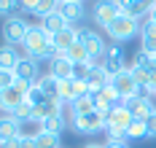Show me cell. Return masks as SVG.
I'll use <instances>...</instances> for the list:
<instances>
[{
  "instance_id": "obj_18",
  "label": "cell",
  "mask_w": 156,
  "mask_h": 148,
  "mask_svg": "<svg viewBox=\"0 0 156 148\" xmlns=\"http://www.w3.org/2000/svg\"><path fill=\"white\" fill-rule=\"evenodd\" d=\"M41 27H43V30H46V33L51 35V38H54V35H59L62 30H67L70 24H67V19H65L62 14H59V11H57V14H48V16L43 19V22H41Z\"/></svg>"
},
{
  "instance_id": "obj_43",
  "label": "cell",
  "mask_w": 156,
  "mask_h": 148,
  "mask_svg": "<svg viewBox=\"0 0 156 148\" xmlns=\"http://www.w3.org/2000/svg\"><path fill=\"white\" fill-rule=\"evenodd\" d=\"M62 3H83V0H62Z\"/></svg>"
},
{
  "instance_id": "obj_14",
  "label": "cell",
  "mask_w": 156,
  "mask_h": 148,
  "mask_svg": "<svg viewBox=\"0 0 156 148\" xmlns=\"http://www.w3.org/2000/svg\"><path fill=\"white\" fill-rule=\"evenodd\" d=\"M81 43L86 46L89 57H105V51H108L105 41H102V35H100V33H94V30H86V33H83V41H81Z\"/></svg>"
},
{
  "instance_id": "obj_26",
  "label": "cell",
  "mask_w": 156,
  "mask_h": 148,
  "mask_svg": "<svg viewBox=\"0 0 156 148\" xmlns=\"http://www.w3.org/2000/svg\"><path fill=\"white\" fill-rule=\"evenodd\" d=\"M132 67L151 70V67H154V54H148L145 49H137V51H135V59H132Z\"/></svg>"
},
{
  "instance_id": "obj_33",
  "label": "cell",
  "mask_w": 156,
  "mask_h": 148,
  "mask_svg": "<svg viewBox=\"0 0 156 148\" xmlns=\"http://www.w3.org/2000/svg\"><path fill=\"white\" fill-rule=\"evenodd\" d=\"M16 83V76L11 70H0V92H5V89H11Z\"/></svg>"
},
{
  "instance_id": "obj_24",
  "label": "cell",
  "mask_w": 156,
  "mask_h": 148,
  "mask_svg": "<svg viewBox=\"0 0 156 148\" xmlns=\"http://www.w3.org/2000/svg\"><path fill=\"white\" fill-rule=\"evenodd\" d=\"M57 100L59 102H76V81L67 78V81H59V92H57Z\"/></svg>"
},
{
  "instance_id": "obj_30",
  "label": "cell",
  "mask_w": 156,
  "mask_h": 148,
  "mask_svg": "<svg viewBox=\"0 0 156 148\" xmlns=\"http://www.w3.org/2000/svg\"><path fill=\"white\" fill-rule=\"evenodd\" d=\"M32 111H35V108H32L30 102L24 100V102H22V105H19V108H16V111H14L11 116H14L16 121H30V118H32Z\"/></svg>"
},
{
  "instance_id": "obj_8",
  "label": "cell",
  "mask_w": 156,
  "mask_h": 148,
  "mask_svg": "<svg viewBox=\"0 0 156 148\" xmlns=\"http://www.w3.org/2000/svg\"><path fill=\"white\" fill-rule=\"evenodd\" d=\"M92 97H94V108H97V111H102V113L116 111V108H124V100L119 97L110 86L100 89V92H92Z\"/></svg>"
},
{
  "instance_id": "obj_13",
  "label": "cell",
  "mask_w": 156,
  "mask_h": 148,
  "mask_svg": "<svg viewBox=\"0 0 156 148\" xmlns=\"http://www.w3.org/2000/svg\"><path fill=\"white\" fill-rule=\"evenodd\" d=\"M124 108L135 116V118H143V121H145L151 113H156V108L151 105V100H148V97H140V94H137V97H129L124 102Z\"/></svg>"
},
{
  "instance_id": "obj_12",
  "label": "cell",
  "mask_w": 156,
  "mask_h": 148,
  "mask_svg": "<svg viewBox=\"0 0 156 148\" xmlns=\"http://www.w3.org/2000/svg\"><path fill=\"white\" fill-rule=\"evenodd\" d=\"M135 121V116L126 108H116L105 113V129H129V124Z\"/></svg>"
},
{
  "instance_id": "obj_15",
  "label": "cell",
  "mask_w": 156,
  "mask_h": 148,
  "mask_svg": "<svg viewBox=\"0 0 156 148\" xmlns=\"http://www.w3.org/2000/svg\"><path fill=\"white\" fill-rule=\"evenodd\" d=\"M16 137H22L19 135V121L14 116H0V146L8 143V140H16Z\"/></svg>"
},
{
  "instance_id": "obj_40",
  "label": "cell",
  "mask_w": 156,
  "mask_h": 148,
  "mask_svg": "<svg viewBox=\"0 0 156 148\" xmlns=\"http://www.w3.org/2000/svg\"><path fill=\"white\" fill-rule=\"evenodd\" d=\"M105 148H129L126 143H105Z\"/></svg>"
},
{
  "instance_id": "obj_28",
  "label": "cell",
  "mask_w": 156,
  "mask_h": 148,
  "mask_svg": "<svg viewBox=\"0 0 156 148\" xmlns=\"http://www.w3.org/2000/svg\"><path fill=\"white\" fill-rule=\"evenodd\" d=\"M126 135H129V140H137V137H148V129H145V121H143V118H135V121L129 124Z\"/></svg>"
},
{
  "instance_id": "obj_39",
  "label": "cell",
  "mask_w": 156,
  "mask_h": 148,
  "mask_svg": "<svg viewBox=\"0 0 156 148\" xmlns=\"http://www.w3.org/2000/svg\"><path fill=\"white\" fill-rule=\"evenodd\" d=\"M113 3H116V5H119V8H121V11H124L126 5H132V3H135V0H113Z\"/></svg>"
},
{
  "instance_id": "obj_1",
  "label": "cell",
  "mask_w": 156,
  "mask_h": 148,
  "mask_svg": "<svg viewBox=\"0 0 156 148\" xmlns=\"http://www.w3.org/2000/svg\"><path fill=\"white\" fill-rule=\"evenodd\" d=\"M24 51H27V57L32 59H54L57 57V49H54V43H51V35L43 30V27H30V33L24 38Z\"/></svg>"
},
{
  "instance_id": "obj_36",
  "label": "cell",
  "mask_w": 156,
  "mask_h": 148,
  "mask_svg": "<svg viewBox=\"0 0 156 148\" xmlns=\"http://www.w3.org/2000/svg\"><path fill=\"white\" fill-rule=\"evenodd\" d=\"M19 3H22V8H24V11H32V14H35V8H38V3H41V0H19Z\"/></svg>"
},
{
  "instance_id": "obj_17",
  "label": "cell",
  "mask_w": 156,
  "mask_h": 148,
  "mask_svg": "<svg viewBox=\"0 0 156 148\" xmlns=\"http://www.w3.org/2000/svg\"><path fill=\"white\" fill-rule=\"evenodd\" d=\"M59 14H62L65 19H67V24L70 27H76L78 22L83 19V3H59Z\"/></svg>"
},
{
  "instance_id": "obj_6",
  "label": "cell",
  "mask_w": 156,
  "mask_h": 148,
  "mask_svg": "<svg viewBox=\"0 0 156 148\" xmlns=\"http://www.w3.org/2000/svg\"><path fill=\"white\" fill-rule=\"evenodd\" d=\"M27 33H30V24H27L22 16H11V19L3 22V38H5L8 46H19V43H24Z\"/></svg>"
},
{
  "instance_id": "obj_19",
  "label": "cell",
  "mask_w": 156,
  "mask_h": 148,
  "mask_svg": "<svg viewBox=\"0 0 156 148\" xmlns=\"http://www.w3.org/2000/svg\"><path fill=\"white\" fill-rule=\"evenodd\" d=\"M19 59H22V57H19V51H16L14 46L5 43V46L0 49V70H11V73H14V67L19 65Z\"/></svg>"
},
{
  "instance_id": "obj_42",
  "label": "cell",
  "mask_w": 156,
  "mask_h": 148,
  "mask_svg": "<svg viewBox=\"0 0 156 148\" xmlns=\"http://www.w3.org/2000/svg\"><path fill=\"white\" fill-rule=\"evenodd\" d=\"M83 148H105V146H100V143H89V146H83Z\"/></svg>"
},
{
  "instance_id": "obj_7",
  "label": "cell",
  "mask_w": 156,
  "mask_h": 148,
  "mask_svg": "<svg viewBox=\"0 0 156 148\" xmlns=\"http://www.w3.org/2000/svg\"><path fill=\"white\" fill-rule=\"evenodd\" d=\"M92 16H94V22H97L100 27H105V30H108L110 24L121 16V8H119L113 0H97V3H94Z\"/></svg>"
},
{
  "instance_id": "obj_44",
  "label": "cell",
  "mask_w": 156,
  "mask_h": 148,
  "mask_svg": "<svg viewBox=\"0 0 156 148\" xmlns=\"http://www.w3.org/2000/svg\"><path fill=\"white\" fill-rule=\"evenodd\" d=\"M154 67H156V54H154Z\"/></svg>"
},
{
  "instance_id": "obj_29",
  "label": "cell",
  "mask_w": 156,
  "mask_h": 148,
  "mask_svg": "<svg viewBox=\"0 0 156 148\" xmlns=\"http://www.w3.org/2000/svg\"><path fill=\"white\" fill-rule=\"evenodd\" d=\"M46 94H43V92H41V86H38V83H35V86H32L30 92H27V102H30L32 108H38V105H43V102H46Z\"/></svg>"
},
{
  "instance_id": "obj_27",
  "label": "cell",
  "mask_w": 156,
  "mask_h": 148,
  "mask_svg": "<svg viewBox=\"0 0 156 148\" xmlns=\"http://www.w3.org/2000/svg\"><path fill=\"white\" fill-rule=\"evenodd\" d=\"M59 3H62V0H41L38 8H35V14L41 19H46L48 14H57V11H59Z\"/></svg>"
},
{
  "instance_id": "obj_9",
  "label": "cell",
  "mask_w": 156,
  "mask_h": 148,
  "mask_svg": "<svg viewBox=\"0 0 156 148\" xmlns=\"http://www.w3.org/2000/svg\"><path fill=\"white\" fill-rule=\"evenodd\" d=\"M14 76L16 81H27V83H38V59H32V57H22L19 59V65L14 67Z\"/></svg>"
},
{
  "instance_id": "obj_23",
  "label": "cell",
  "mask_w": 156,
  "mask_h": 148,
  "mask_svg": "<svg viewBox=\"0 0 156 148\" xmlns=\"http://www.w3.org/2000/svg\"><path fill=\"white\" fill-rule=\"evenodd\" d=\"M92 111H97L92 94H89V97H78L76 102H70V113L73 116H86V113H92Z\"/></svg>"
},
{
  "instance_id": "obj_22",
  "label": "cell",
  "mask_w": 156,
  "mask_h": 148,
  "mask_svg": "<svg viewBox=\"0 0 156 148\" xmlns=\"http://www.w3.org/2000/svg\"><path fill=\"white\" fill-rule=\"evenodd\" d=\"M38 86H41V92H43V94H46L48 100H57V92H59V81H57V78H54V76H41V78H38Z\"/></svg>"
},
{
  "instance_id": "obj_21",
  "label": "cell",
  "mask_w": 156,
  "mask_h": 148,
  "mask_svg": "<svg viewBox=\"0 0 156 148\" xmlns=\"http://www.w3.org/2000/svg\"><path fill=\"white\" fill-rule=\"evenodd\" d=\"M89 86H92V92H100V89L110 86V73L105 70V67L92 70V76H89Z\"/></svg>"
},
{
  "instance_id": "obj_25",
  "label": "cell",
  "mask_w": 156,
  "mask_h": 148,
  "mask_svg": "<svg viewBox=\"0 0 156 148\" xmlns=\"http://www.w3.org/2000/svg\"><path fill=\"white\" fill-rule=\"evenodd\" d=\"M65 57H67L73 65H83V62H89V51H86V46H83V43H76L73 49L65 54Z\"/></svg>"
},
{
  "instance_id": "obj_35",
  "label": "cell",
  "mask_w": 156,
  "mask_h": 148,
  "mask_svg": "<svg viewBox=\"0 0 156 148\" xmlns=\"http://www.w3.org/2000/svg\"><path fill=\"white\" fill-rule=\"evenodd\" d=\"M145 129H148V137H156V113L145 118Z\"/></svg>"
},
{
  "instance_id": "obj_4",
  "label": "cell",
  "mask_w": 156,
  "mask_h": 148,
  "mask_svg": "<svg viewBox=\"0 0 156 148\" xmlns=\"http://www.w3.org/2000/svg\"><path fill=\"white\" fill-rule=\"evenodd\" d=\"M110 89L119 94V97L129 100V97H137V92H140V83L135 81V76H132V67H126V70H121V73H116L113 78H110Z\"/></svg>"
},
{
  "instance_id": "obj_2",
  "label": "cell",
  "mask_w": 156,
  "mask_h": 148,
  "mask_svg": "<svg viewBox=\"0 0 156 148\" xmlns=\"http://www.w3.org/2000/svg\"><path fill=\"white\" fill-rule=\"evenodd\" d=\"M140 27H143L140 19H132V16H126V14H121V16L116 19V22L110 24L105 33H108L116 43H124V41H132L135 35L140 33Z\"/></svg>"
},
{
  "instance_id": "obj_31",
  "label": "cell",
  "mask_w": 156,
  "mask_h": 148,
  "mask_svg": "<svg viewBox=\"0 0 156 148\" xmlns=\"http://www.w3.org/2000/svg\"><path fill=\"white\" fill-rule=\"evenodd\" d=\"M94 67L89 62H83V65H76L73 67V81H89V76H92Z\"/></svg>"
},
{
  "instance_id": "obj_41",
  "label": "cell",
  "mask_w": 156,
  "mask_h": 148,
  "mask_svg": "<svg viewBox=\"0 0 156 148\" xmlns=\"http://www.w3.org/2000/svg\"><path fill=\"white\" fill-rule=\"evenodd\" d=\"M148 19H151V22L156 24V3H154V8H151V14H148Z\"/></svg>"
},
{
  "instance_id": "obj_38",
  "label": "cell",
  "mask_w": 156,
  "mask_h": 148,
  "mask_svg": "<svg viewBox=\"0 0 156 148\" xmlns=\"http://www.w3.org/2000/svg\"><path fill=\"white\" fill-rule=\"evenodd\" d=\"M0 148H22V137H16V140H8V143H3Z\"/></svg>"
},
{
  "instance_id": "obj_16",
  "label": "cell",
  "mask_w": 156,
  "mask_h": 148,
  "mask_svg": "<svg viewBox=\"0 0 156 148\" xmlns=\"http://www.w3.org/2000/svg\"><path fill=\"white\" fill-rule=\"evenodd\" d=\"M140 43L148 54H156V24L151 19H145L143 27H140Z\"/></svg>"
},
{
  "instance_id": "obj_3",
  "label": "cell",
  "mask_w": 156,
  "mask_h": 148,
  "mask_svg": "<svg viewBox=\"0 0 156 148\" xmlns=\"http://www.w3.org/2000/svg\"><path fill=\"white\" fill-rule=\"evenodd\" d=\"M35 83H27V81H16L11 89H5V92H0V108L5 111V113H14L16 108L27 100V92H30Z\"/></svg>"
},
{
  "instance_id": "obj_10",
  "label": "cell",
  "mask_w": 156,
  "mask_h": 148,
  "mask_svg": "<svg viewBox=\"0 0 156 148\" xmlns=\"http://www.w3.org/2000/svg\"><path fill=\"white\" fill-rule=\"evenodd\" d=\"M102 67L110 73V78H113L116 73L126 70V67H124V49H119V43H116V46H108L105 57H102Z\"/></svg>"
},
{
  "instance_id": "obj_11",
  "label": "cell",
  "mask_w": 156,
  "mask_h": 148,
  "mask_svg": "<svg viewBox=\"0 0 156 148\" xmlns=\"http://www.w3.org/2000/svg\"><path fill=\"white\" fill-rule=\"evenodd\" d=\"M73 62L65 57V54H57L51 62H48V76H54L57 81H67V78H73Z\"/></svg>"
},
{
  "instance_id": "obj_20",
  "label": "cell",
  "mask_w": 156,
  "mask_h": 148,
  "mask_svg": "<svg viewBox=\"0 0 156 148\" xmlns=\"http://www.w3.org/2000/svg\"><path fill=\"white\" fill-rule=\"evenodd\" d=\"M65 127H67V118H65V113H57V116H51V118H46L43 121V132L46 135H62L65 132Z\"/></svg>"
},
{
  "instance_id": "obj_32",
  "label": "cell",
  "mask_w": 156,
  "mask_h": 148,
  "mask_svg": "<svg viewBox=\"0 0 156 148\" xmlns=\"http://www.w3.org/2000/svg\"><path fill=\"white\" fill-rule=\"evenodd\" d=\"M38 148H59V137H57V135H46V132H43V135L38 137Z\"/></svg>"
},
{
  "instance_id": "obj_5",
  "label": "cell",
  "mask_w": 156,
  "mask_h": 148,
  "mask_svg": "<svg viewBox=\"0 0 156 148\" xmlns=\"http://www.w3.org/2000/svg\"><path fill=\"white\" fill-rule=\"evenodd\" d=\"M70 127L81 135H94V132L105 129V113L102 111H92L86 116H73L70 118Z\"/></svg>"
},
{
  "instance_id": "obj_34",
  "label": "cell",
  "mask_w": 156,
  "mask_h": 148,
  "mask_svg": "<svg viewBox=\"0 0 156 148\" xmlns=\"http://www.w3.org/2000/svg\"><path fill=\"white\" fill-rule=\"evenodd\" d=\"M129 135L126 129H108V143H126Z\"/></svg>"
},
{
  "instance_id": "obj_37",
  "label": "cell",
  "mask_w": 156,
  "mask_h": 148,
  "mask_svg": "<svg viewBox=\"0 0 156 148\" xmlns=\"http://www.w3.org/2000/svg\"><path fill=\"white\" fill-rule=\"evenodd\" d=\"M22 148H38V137H22Z\"/></svg>"
}]
</instances>
